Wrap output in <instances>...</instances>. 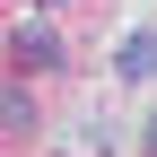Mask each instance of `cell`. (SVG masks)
Here are the masks:
<instances>
[{
	"label": "cell",
	"instance_id": "cell-2",
	"mask_svg": "<svg viewBox=\"0 0 157 157\" xmlns=\"http://www.w3.org/2000/svg\"><path fill=\"white\" fill-rule=\"evenodd\" d=\"M17 61H26V70H52V61H61L52 26H17Z\"/></svg>",
	"mask_w": 157,
	"mask_h": 157
},
{
	"label": "cell",
	"instance_id": "cell-4",
	"mask_svg": "<svg viewBox=\"0 0 157 157\" xmlns=\"http://www.w3.org/2000/svg\"><path fill=\"white\" fill-rule=\"evenodd\" d=\"M44 9H61V0H44Z\"/></svg>",
	"mask_w": 157,
	"mask_h": 157
},
{
	"label": "cell",
	"instance_id": "cell-3",
	"mask_svg": "<svg viewBox=\"0 0 157 157\" xmlns=\"http://www.w3.org/2000/svg\"><path fill=\"white\" fill-rule=\"evenodd\" d=\"M140 148H148V157H157V113H148V131H140Z\"/></svg>",
	"mask_w": 157,
	"mask_h": 157
},
{
	"label": "cell",
	"instance_id": "cell-1",
	"mask_svg": "<svg viewBox=\"0 0 157 157\" xmlns=\"http://www.w3.org/2000/svg\"><path fill=\"white\" fill-rule=\"evenodd\" d=\"M113 70H122V78H157V35H122Z\"/></svg>",
	"mask_w": 157,
	"mask_h": 157
}]
</instances>
